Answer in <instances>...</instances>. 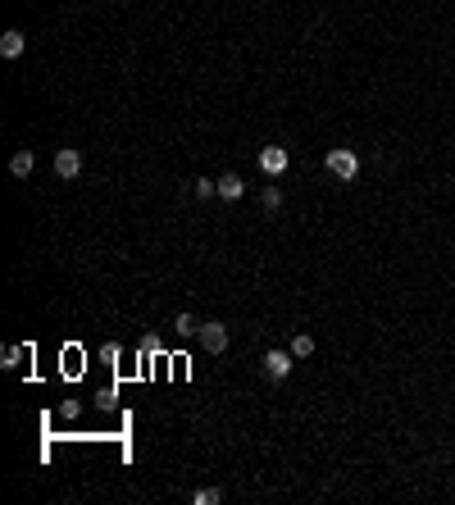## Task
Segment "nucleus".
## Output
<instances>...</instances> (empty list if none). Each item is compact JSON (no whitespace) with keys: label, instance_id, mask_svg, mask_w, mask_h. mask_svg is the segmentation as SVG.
I'll return each mask as SVG.
<instances>
[{"label":"nucleus","instance_id":"nucleus-1","mask_svg":"<svg viewBox=\"0 0 455 505\" xmlns=\"http://www.w3.org/2000/svg\"><path fill=\"white\" fill-rule=\"evenodd\" d=\"M328 173L342 182H355V173H360V160H355V151H328Z\"/></svg>","mask_w":455,"mask_h":505},{"label":"nucleus","instance_id":"nucleus-11","mask_svg":"<svg viewBox=\"0 0 455 505\" xmlns=\"http://www.w3.org/2000/svg\"><path fill=\"white\" fill-rule=\"evenodd\" d=\"M219 501H224V492H219V487H200L196 492V505H219Z\"/></svg>","mask_w":455,"mask_h":505},{"label":"nucleus","instance_id":"nucleus-2","mask_svg":"<svg viewBox=\"0 0 455 505\" xmlns=\"http://www.w3.org/2000/svg\"><path fill=\"white\" fill-rule=\"evenodd\" d=\"M287 164H292V155H287L283 146H264V151H259V169H264L269 178H283Z\"/></svg>","mask_w":455,"mask_h":505},{"label":"nucleus","instance_id":"nucleus-9","mask_svg":"<svg viewBox=\"0 0 455 505\" xmlns=\"http://www.w3.org/2000/svg\"><path fill=\"white\" fill-rule=\"evenodd\" d=\"M173 333H178V337H191V333H200V324H196L191 314H178V319H173Z\"/></svg>","mask_w":455,"mask_h":505},{"label":"nucleus","instance_id":"nucleus-3","mask_svg":"<svg viewBox=\"0 0 455 505\" xmlns=\"http://www.w3.org/2000/svg\"><path fill=\"white\" fill-rule=\"evenodd\" d=\"M200 346H205L210 355H219V351H228V328L224 324H214V319H210V324H200Z\"/></svg>","mask_w":455,"mask_h":505},{"label":"nucleus","instance_id":"nucleus-14","mask_svg":"<svg viewBox=\"0 0 455 505\" xmlns=\"http://www.w3.org/2000/svg\"><path fill=\"white\" fill-rule=\"evenodd\" d=\"M196 196H205V200H210V196H219V182H210V178H200V182H196Z\"/></svg>","mask_w":455,"mask_h":505},{"label":"nucleus","instance_id":"nucleus-7","mask_svg":"<svg viewBox=\"0 0 455 505\" xmlns=\"http://www.w3.org/2000/svg\"><path fill=\"white\" fill-rule=\"evenodd\" d=\"M219 196L224 200H241L246 196V182H241L237 173H224V178H219Z\"/></svg>","mask_w":455,"mask_h":505},{"label":"nucleus","instance_id":"nucleus-5","mask_svg":"<svg viewBox=\"0 0 455 505\" xmlns=\"http://www.w3.org/2000/svg\"><path fill=\"white\" fill-rule=\"evenodd\" d=\"M264 373L274 378V383H283V378L292 373V355H287V351H269L264 355Z\"/></svg>","mask_w":455,"mask_h":505},{"label":"nucleus","instance_id":"nucleus-6","mask_svg":"<svg viewBox=\"0 0 455 505\" xmlns=\"http://www.w3.org/2000/svg\"><path fill=\"white\" fill-rule=\"evenodd\" d=\"M23 46H27V37L18 32V27H9V32L0 37V55H5V60H18V55H23Z\"/></svg>","mask_w":455,"mask_h":505},{"label":"nucleus","instance_id":"nucleus-8","mask_svg":"<svg viewBox=\"0 0 455 505\" xmlns=\"http://www.w3.org/2000/svg\"><path fill=\"white\" fill-rule=\"evenodd\" d=\"M32 164H37L32 151H18L14 160H9V173H14V178H27V173H32Z\"/></svg>","mask_w":455,"mask_h":505},{"label":"nucleus","instance_id":"nucleus-10","mask_svg":"<svg viewBox=\"0 0 455 505\" xmlns=\"http://www.w3.org/2000/svg\"><path fill=\"white\" fill-rule=\"evenodd\" d=\"M292 355H296V360H305V355H314V337H292Z\"/></svg>","mask_w":455,"mask_h":505},{"label":"nucleus","instance_id":"nucleus-13","mask_svg":"<svg viewBox=\"0 0 455 505\" xmlns=\"http://www.w3.org/2000/svg\"><path fill=\"white\" fill-rule=\"evenodd\" d=\"M0 360H5V369H14L18 360H23V346H5V355H0Z\"/></svg>","mask_w":455,"mask_h":505},{"label":"nucleus","instance_id":"nucleus-12","mask_svg":"<svg viewBox=\"0 0 455 505\" xmlns=\"http://www.w3.org/2000/svg\"><path fill=\"white\" fill-rule=\"evenodd\" d=\"M259 200H264V210H278V205H283V191H278V187H264V196H259Z\"/></svg>","mask_w":455,"mask_h":505},{"label":"nucleus","instance_id":"nucleus-4","mask_svg":"<svg viewBox=\"0 0 455 505\" xmlns=\"http://www.w3.org/2000/svg\"><path fill=\"white\" fill-rule=\"evenodd\" d=\"M55 173H60V178H77V173H82V155H77L73 146H64V151L55 155Z\"/></svg>","mask_w":455,"mask_h":505}]
</instances>
